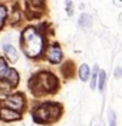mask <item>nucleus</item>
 I'll list each match as a JSON object with an SVG mask.
<instances>
[{
    "label": "nucleus",
    "instance_id": "1",
    "mask_svg": "<svg viewBox=\"0 0 122 126\" xmlns=\"http://www.w3.org/2000/svg\"><path fill=\"white\" fill-rule=\"evenodd\" d=\"M20 45H22V49H23L24 55L27 56V57L35 59L39 55H42L43 47H45V40H43V36L37 32V29L27 27L22 33Z\"/></svg>",
    "mask_w": 122,
    "mask_h": 126
},
{
    "label": "nucleus",
    "instance_id": "2",
    "mask_svg": "<svg viewBox=\"0 0 122 126\" xmlns=\"http://www.w3.org/2000/svg\"><path fill=\"white\" fill-rule=\"evenodd\" d=\"M29 87L35 94L53 93L57 89V79L49 72H40L30 79Z\"/></svg>",
    "mask_w": 122,
    "mask_h": 126
},
{
    "label": "nucleus",
    "instance_id": "3",
    "mask_svg": "<svg viewBox=\"0 0 122 126\" xmlns=\"http://www.w3.org/2000/svg\"><path fill=\"white\" fill-rule=\"evenodd\" d=\"M62 108L53 102H46L39 105L33 112V119L37 123H52L60 116Z\"/></svg>",
    "mask_w": 122,
    "mask_h": 126
},
{
    "label": "nucleus",
    "instance_id": "4",
    "mask_svg": "<svg viewBox=\"0 0 122 126\" xmlns=\"http://www.w3.org/2000/svg\"><path fill=\"white\" fill-rule=\"evenodd\" d=\"M1 80L10 83L12 87H15L17 83H19V73H17L15 69L9 67L6 60H4L3 57H0V82H1Z\"/></svg>",
    "mask_w": 122,
    "mask_h": 126
},
{
    "label": "nucleus",
    "instance_id": "5",
    "mask_svg": "<svg viewBox=\"0 0 122 126\" xmlns=\"http://www.w3.org/2000/svg\"><path fill=\"white\" fill-rule=\"evenodd\" d=\"M3 106L4 108H9V109H13V110H20L24 108V97L23 94L20 93H15V94H10L7 97H4L3 100Z\"/></svg>",
    "mask_w": 122,
    "mask_h": 126
},
{
    "label": "nucleus",
    "instance_id": "6",
    "mask_svg": "<svg viewBox=\"0 0 122 126\" xmlns=\"http://www.w3.org/2000/svg\"><path fill=\"white\" fill-rule=\"evenodd\" d=\"M46 56H48V60L50 63H59L62 60V57H63L60 46H59V45H52V46H49Z\"/></svg>",
    "mask_w": 122,
    "mask_h": 126
},
{
    "label": "nucleus",
    "instance_id": "7",
    "mask_svg": "<svg viewBox=\"0 0 122 126\" xmlns=\"http://www.w3.org/2000/svg\"><path fill=\"white\" fill-rule=\"evenodd\" d=\"M0 118L3 119V120L12 122V120L20 119V113H19L17 110H13V109H9V108L1 106V108H0Z\"/></svg>",
    "mask_w": 122,
    "mask_h": 126
},
{
    "label": "nucleus",
    "instance_id": "8",
    "mask_svg": "<svg viewBox=\"0 0 122 126\" xmlns=\"http://www.w3.org/2000/svg\"><path fill=\"white\" fill-rule=\"evenodd\" d=\"M4 53H6V57L10 62H16L17 59H19V53H17L16 47L12 46V45H6L4 46Z\"/></svg>",
    "mask_w": 122,
    "mask_h": 126
},
{
    "label": "nucleus",
    "instance_id": "9",
    "mask_svg": "<svg viewBox=\"0 0 122 126\" xmlns=\"http://www.w3.org/2000/svg\"><path fill=\"white\" fill-rule=\"evenodd\" d=\"M89 75H90V69L88 64H82L79 67V78H81L82 82H86L89 79Z\"/></svg>",
    "mask_w": 122,
    "mask_h": 126
},
{
    "label": "nucleus",
    "instance_id": "10",
    "mask_svg": "<svg viewBox=\"0 0 122 126\" xmlns=\"http://www.w3.org/2000/svg\"><path fill=\"white\" fill-rule=\"evenodd\" d=\"M79 24H81L82 27H85V29L90 27V24H92V17H90L89 15H86V13H82L81 17H79Z\"/></svg>",
    "mask_w": 122,
    "mask_h": 126
},
{
    "label": "nucleus",
    "instance_id": "11",
    "mask_svg": "<svg viewBox=\"0 0 122 126\" xmlns=\"http://www.w3.org/2000/svg\"><path fill=\"white\" fill-rule=\"evenodd\" d=\"M105 80H106V73L105 72H99V78H98V87L101 92H104L105 89Z\"/></svg>",
    "mask_w": 122,
    "mask_h": 126
},
{
    "label": "nucleus",
    "instance_id": "12",
    "mask_svg": "<svg viewBox=\"0 0 122 126\" xmlns=\"http://www.w3.org/2000/svg\"><path fill=\"white\" fill-rule=\"evenodd\" d=\"M93 73H92V82H90V89H95L96 87V83H98V72H99V67L96 64L93 66Z\"/></svg>",
    "mask_w": 122,
    "mask_h": 126
},
{
    "label": "nucleus",
    "instance_id": "13",
    "mask_svg": "<svg viewBox=\"0 0 122 126\" xmlns=\"http://www.w3.org/2000/svg\"><path fill=\"white\" fill-rule=\"evenodd\" d=\"M6 16H7V9L4 7V6H0V29H1V26L4 24Z\"/></svg>",
    "mask_w": 122,
    "mask_h": 126
},
{
    "label": "nucleus",
    "instance_id": "14",
    "mask_svg": "<svg viewBox=\"0 0 122 126\" xmlns=\"http://www.w3.org/2000/svg\"><path fill=\"white\" fill-rule=\"evenodd\" d=\"M66 10H68V15L72 16L73 12H72V1L70 0H66Z\"/></svg>",
    "mask_w": 122,
    "mask_h": 126
},
{
    "label": "nucleus",
    "instance_id": "15",
    "mask_svg": "<svg viewBox=\"0 0 122 126\" xmlns=\"http://www.w3.org/2000/svg\"><path fill=\"white\" fill-rule=\"evenodd\" d=\"M109 126H116V116H115L114 112H111V122H109Z\"/></svg>",
    "mask_w": 122,
    "mask_h": 126
},
{
    "label": "nucleus",
    "instance_id": "16",
    "mask_svg": "<svg viewBox=\"0 0 122 126\" xmlns=\"http://www.w3.org/2000/svg\"><path fill=\"white\" fill-rule=\"evenodd\" d=\"M115 78H122V69L121 67H118V69L115 70Z\"/></svg>",
    "mask_w": 122,
    "mask_h": 126
},
{
    "label": "nucleus",
    "instance_id": "17",
    "mask_svg": "<svg viewBox=\"0 0 122 126\" xmlns=\"http://www.w3.org/2000/svg\"><path fill=\"white\" fill-rule=\"evenodd\" d=\"M33 3H35V4H40V3H43V0H32Z\"/></svg>",
    "mask_w": 122,
    "mask_h": 126
},
{
    "label": "nucleus",
    "instance_id": "18",
    "mask_svg": "<svg viewBox=\"0 0 122 126\" xmlns=\"http://www.w3.org/2000/svg\"><path fill=\"white\" fill-rule=\"evenodd\" d=\"M121 1H122V0H121Z\"/></svg>",
    "mask_w": 122,
    "mask_h": 126
}]
</instances>
